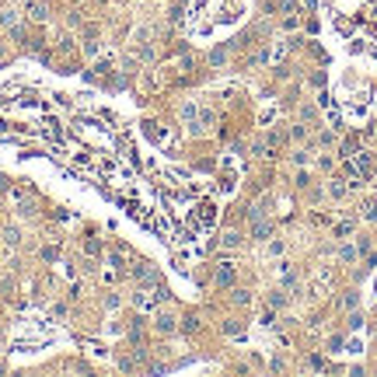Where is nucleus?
I'll list each match as a JSON object with an SVG mask.
<instances>
[{"instance_id": "nucleus-9", "label": "nucleus", "mask_w": 377, "mask_h": 377, "mask_svg": "<svg viewBox=\"0 0 377 377\" xmlns=\"http://www.w3.org/2000/svg\"><path fill=\"white\" fill-rule=\"evenodd\" d=\"M217 283H220V287H230V283H234V266H224V269L217 273Z\"/></svg>"}, {"instance_id": "nucleus-10", "label": "nucleus", "mask_w": 377, "mask_h": 377, "mask_svg": "<svg viewBox=\"0 0 377 377\" xmlns=\"http://www.w3.org/2000/svg\"><path fill=\"white\" fill-rule=\"evenodd\" d=\"M220 244H224V248H237V244H241V234H237V230H227L224 237H220Z\"/></svg>"}, {"instance_id": "nucleus-27", "label": "nucleus", "mask_w": 377, "mask_h": 377, "mask_svg": "<svg viewBox=\"0 0 377 377\" xmlns=\"http://www.w3.org/2000/svg\"><path fill=\"white\" fill-rule=\"evenodd\" d=\"M94 4H108V0H94Z\"/></svg>"}, {"instance_id": "nucleus-23", "label": "nucleus", "mask_w": 377, "mask_h": 377, "mask_svg": "<svg viewBox=\"0 0 377 377\" xmlns=\"http://www.w3.org/2000/svg\"><path fill=\"white\" fill-rule=\"evenodd\" d=\"M342 349V335H335V339H328V353H339Z\"/></svg>"}, {"instance_id": "nucleus-6", "label": "nucleus", "mask_w": 377, "mask_h": 377, "mask_svg": "<svg viewBox=\"0 0 377 377\" xmlns=\"http://www.w3.org/2000/svg\"><path fill=\"white\" fill-rule=\"evenodd\" d=\"M356 259H360V248H356V244H342V248H339V262L349 266V262H356Z\"/></svg>"}, {"instance_id": "nucleus-17", "label": "nucleus", "mask_w": 377, "mask_h": 377, "mask_svg": "<svg viewBox=\"0 0 377 377\" xmlns=\"http://www.w3.org/2000/svg\"><path fill=\"white\" fill-rule=\"evenodd\" d=\"M56 255H60V248H56V244H46V248H42V259H46V262H53Z\"/></svg>"}, {"instance_id": "nucleus-20", "label": "nucleus", "mask_w": 377, "mask_h": 377, "mask_svg": "<svg viewBox=\"0 0 377 377\" xmlns=\"http://www.w3.org/2000/svg\"><path fill=\"white\" fill-rule=\"evenodd\" d=\"M290 137L301 144V140H307V130H304V126H294V130H290Z\"/></svg>"}, {"instance_id": "nucleus-2", "label": "nucleus", "mask_w": 377, "mask_h": 377, "mask_svg": "<svg viewBox=\"0 0 377 377\" xmlns=\"http://www.w3.org/2000/svg\"><path fill=\"white\" fill-rule=\"evenodd\" d=\"M18 25H21V14H18V7H14V4H7V7L0 11V28H7V32H11V28H18Z\"/></svg>"}, {"instance_id": "nucleus-14", "label": "nucleus", "mask_w": 377, "mask_h": 377, "mask_svg": "<svg viewBox=\"0 0 377 377\" xmlns=\"http://www.w3.org/2000/svg\"><path fill=\"white\" fill-rule=\"evenodd\" d=\"M353 234V220H342V224H335V237H349Z\"/></svg>"}, {"instance_id": "nucleus-7", "label": "nucleus", "mask_w": 377, "mask_h": 377, "mask_svg": "<svg viewBox=\"0 0 377 377\" xmlns=\"http://www.w3.org/2000/svg\"><path fill=\"white\" fill-rule=\"evenodd\" d=\"M4 244L18 248V244H21V230H18V227H7V230H4Z\"/></svg>"}, {"instance_id": "nucleus-11", "label": "nucleus", "mask_w": 377, "mask_h": 377, "mask_svg": "<svg viewBox=\"0 0 377 377\" xmlns=\"http://www.w3.org/2000/svg\"><path fill=\"white\" fill-rule=\"evenodd\" d=\"M342 307H346V311H356V307H360V294H356V290H349V294L342 297Z\"/></svg>"}, {"instance_id": "nucleus-12", "label": "nucleus", "mask_w": 377, "mask_h": 377, "mask_svg": "<svg viewBox=\"0 0 377 377\" xmlns=\"http://www.w3.org/2000/svg\"><path fill=\"white\" fill-rule=\"evenodd\" d=\"M67 25L70 28H80L84 25V11H67Z\"/></svg>"}, {"instance_id": "nucleus-24", "label": "nucleus", "mask_w": 377, "mask_h": 377, "mask_svg": "<svg viewBox=\"0 0 377 377\" xmlns=\"http://www.w3.org/2000/svg\"><path fill=\"white\" fill-rule=\"evenodd\" d=\"M224 56H227L224 49H213V53H210V63H224Z\"/></svg>"}, {"instance_id": "nucleus-15", "label": "nucleus", "mask_w": 377, "mask_h": 377, "mask_svg": "<svg viewBox=\"0 0 377 377\" xmlns=\"http://www.w3.org/2000/svg\"><path fill=\"white\" fill-rule=\"evenodd\" d=\"M182 328H185V332H196V328H199V318H196V314H185Z\"/></svg>"}, {"instance_id": "nucleus-1", "label": "nucleus", "mask_w": 377, "mask_h": 377, "mask_svg": "<svg viewBox=\"0 0 377 377\" xmlns=\"http://www.w3.org/2000/svg\"><path fill=\"white\" fill-rule=\"evenodd\" d=\"M25 14H28V21H35V25H46V21H49V7H46L42 0H25Z\"/></svg>"}, {"instance_id": "nucleus-28", "label": "nucleus", "mask_w": 377, "mask_h": 377, "mask_svg": "<svg viewBox=\"0 0 377 377\" xmlns=\"http://www.w3.org/2000/svg\"><path fill=\"white\" fill-rule=\"evenodd\" d=\"M11 4H25V0H11Z\"/></svg>"}, {"instance_id": "nucleus-3", "label": "nucleus", "mask_w": 377, "mask_h": 377, "mask_svg": "<svg viewBox=\"0 0 377 377\" xmlns=\"http://www.w3.org/2000/svg\"><path fill=\"white\" fill-rule=\"evenodd\" d=\"M154 328H157L161 335H171V332H175V314H171V311L157 314V318H154Z\"/></svg>"}, {"instance_id": "nucleus-21", "label": "nucleus", "mask_w": 377, "mask_h": 377, "mask_svg": "<svg viewBox=\"0 0 377 377\" xmlns=\"http://www.w3.org/2000/svg\"><path fill=\"white\" fill-rule=\"evenodd\" d=\"M234 304H252V297H248V290H234Z\"/></svg>"}, {"instance_id": "nucleus-18", "label": "nucleus", "mask_w": 377, "mask_h": 377, "mask_svg": "<svg viewBox=\"0 0 377 377\" xmlns=\"http://www.w3.org/2000/svg\"><path fill=\"white\" fill-rule=\"evenodd\" d=\"M360 325H363V314H360V311H349V328H353V332H356V328H360Z\"/></svg>"}, {"instance_id": "nucleus-16", "label": "nucleus", "mask_w": 377, "mask_h": 377, "mask_svg": "<svg viewBox=\"0 0 377 377\" xmlns=\"http://www.w3.org/2000/svg\"><path fill=\"white\" fill-rule=\"evenodd\" d=\"M294 164H297V168H307V164H311V154H307V151H297V154H294Z\"/></svg>"}, {"instance_id": "nucleus-22", "label": "nucleus", "mask_w": 377, "mask_h": 377, "mask_svg": "<svg viewBox=\"0 0 377 377\" xmlns=\"http://www.w3.org/2000/svg\"><path fill=\"white\" fill-rule=\"evenodd\" d=\"M318 144H321V147H332V144H335V133H321Z\"/></svg>"}, {"instance_id": "nucleus-29", "label": "nucleus", "mask_w": 377, "mask_h": 377, "mask_svg": "<svg viewBox=\"0 0 377 377\" xmlns=\"http://www.w3.org/2000/svg\"><path fill=\"white\" fill-rule=\"evenodd\" d=\"M67 4H70V0H67Z\"/></svg>"}, {"instance_id": "nucleus-13", "label": "nucleus", "mask_w": 377, "mask_h": 377, "mask_svg": "<svg viewBox=\"0 0 377 377\" xmlns=\"http://www.w3.org/2000/svg\"><path fill=\"white\" fill-rule=\"evenodd\" d=\"M266 252H269V255H273V259H280V255H283V252H287V244H283V241H280V237H276V241H269V248H266Z\"/></svg>"}, {"instance_id": "nucleus-19", "label": "nucleus", "mask_w": 377, "mask_h": 377, "mask_svg": "<svg viewBox=\"0 0 377 377\" xmlns=\"http://www.w3.org/2000/svg\"><path fill=\"white\" fill-rule=\"evenodd\" d=\"M182 119H189V122L196 119V105H192V101H189V105H182Z\"/></svg>"}, {"instance_id": "nucleus-5", "label": "nucleus", "mask_w": 377, "mask_h": 377, "mask_svg": "<svg viewBox=\"0 0 377 377\" xmlns=\"http://www.w3.org/2000/svg\"><path fill=\"white\" fill-rule=\"evenodd\" d=\"M346 189H349V185H346L342 178H332V182L325 185V192H328L332 199H342V196H346Z\"/></svg>"}, {"instance_id": "nucleus-4", "label": "nucleus", "mask_w": 377, "mask_h": 377, "mask_svg": "<svg viewBox=\"0 0 377 377\" xmlns=\"http://www.w3.org/2000/svg\"><path fill=\"white\" fill-rule=\"evenodd\" d=\"M269 234H273V224H269V220H262V217L252 220V237H255V241H266Z\"/></svg>"}, {"instance_id": "nucleus-26", "label": "nucleus", "mask_w": 377, "mask_h": 377, "mask_svg": "<svg viewBox=\"0 0 377 377\" xmlns=\"http://www.w3.org/2000/svg\"><path fill=\"white\" fill-rule=\"evenodd\" d=\"M105 307H108V311H115V307H119V297H115V294H112V297H105Z\"/></svg>"}, {"instance_id": "nucleus-25", "label": "nucleus", "mask_w": 377, "mask_h": 377, "mask_svg": "<svg viewBox=\"0 0 377 377\" xmlns=\"http://www.w3.org/2000/svg\"><path fill=\"white\" fill-rule=\"evenodd\" d=\"M332 164H335L332 157H321V161H318V168H321V171H332Z\"/></svg>"}, {"instance_id": "nucleus-8", "label": "nucleus", "mask_w": 377, "mask_h": 377, "mask_svg": "<svg viewBox=\"0 0 377 377\" xmlns=\"http://www.w3.org/2000/svg\"><path fill=\"white\" fill-rule=\"evenodd\" d=\"M269 307H273V311L287 307V294H283V290H273V294H269Z\"/></svg>"}]
</instances>
